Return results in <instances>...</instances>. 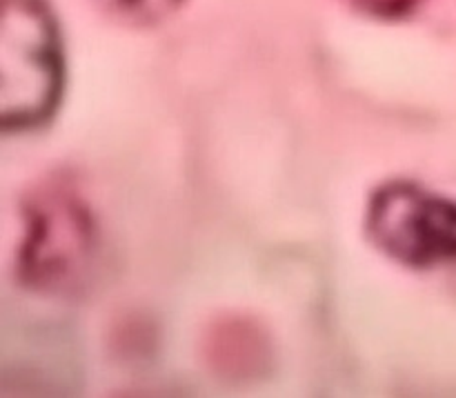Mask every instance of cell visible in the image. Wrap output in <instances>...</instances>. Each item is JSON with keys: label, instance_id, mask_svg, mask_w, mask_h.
Wrapping results in <instances>:
<instances>
[{"label": "cell", "instance_id": "4", "mask_svg": "<svg viewBox=\"0 0 456 398\" xmlns=\"http://www.w3.org/2000/svg\"><path fill=\"white\" fill-rule=\"evenodd\" d=\"M208 341V356L212 361V368H216L218 374H227L232 378L252 377L267 361L265 338L254 332L252 325L245 321L218 323Z\"/></svg>", "mask_w": 456, "mask_h": 398}, {"label": "cell", "instance_id": "6", "mask_svg": "<svg viewBox=\"0 0 456 398\" xmlns=\"http://www.w3.org/2000/svg\"><path fill=\"white\" fill-rule=\"evenodd\" d=\"M347 3L359 12L370 13V16L396 18L412 12L421 0H347Z\"/></svg>", "mask_w": 456, "mask_h": 398}, {"label": "cell", "instance_id": "5", "mask_svg": "<svg viewBox=\"0 0 456 398\" xmlns=\"http://www.w3.org/2000/svg\"><path fill=\"white\" fill-rule=\"evenodd\" d=\"M102 12L125 25H154L176 12L185 0H94Z\"/></svg>", "mask_w": 456, "mask_h": 398}, {"label": "cell", "instance_id": "3", "mask_svg": "<svg viewBox=\"0 0 456 398\" xmlns=\"http://www.w3.org/2000/svg\"><path fill=\"white\" fill-rule=\"evenodd\" d=\"M370 240L401 265L456 263V200L414 183L395 181L374 191L368 207Z\"/></svg>", "mask_w": 456, "mask_h": 398}, {"label": "cell", "instance_id": "2", "mask_svg": "<svg viewBox=\"0 0 456 398\" xmlns=\"http://www.w3.org/2000/svg\"><path fill=\"white\" fill-rule=\"evenodd\" d=\"M62 89L56 20L40 0H4L0 18V118L34 127L52 116Z\"/></svg>", "mask_w": 456, "mask_h": 398}, {"label": "cell", "instance_id": "1", "mask_svg": "<svg viewBox=\"0 0 456 398\" xmlns=\"http://www.w3.org/2000/svg\"><path fill=\"white\" fill-rule=\"evenodd\" d=\"M96 258V227L87 205L65 178L36 187L25 205V239L18 254L22 285L69 294L85 285Z\"/></svg>", "mask_w": 456, "mask_h": 398}]
</instances>
